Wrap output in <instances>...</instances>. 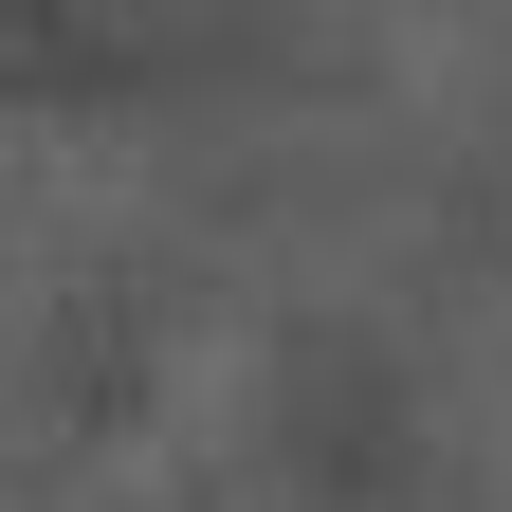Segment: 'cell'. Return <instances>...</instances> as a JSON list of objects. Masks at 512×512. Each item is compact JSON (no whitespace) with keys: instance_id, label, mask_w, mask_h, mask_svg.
<instances>
[{"instance_id":"1","label":"cell","mask_w":512,"mask_h":512,"mask_svg":"<svg viewBox=\"0 0 512 512\" xmlns=\"http://www.w3.org/2000/svg\"><path fill=\"white\" fill-rule=\"evenodd\" d=\"M421 439H439L458 494H512V275L439 311V348H421Z\"/></svg>"}]
</instances>
